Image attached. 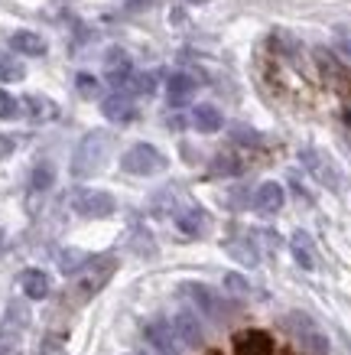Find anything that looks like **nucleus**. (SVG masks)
<instances>
[{
  "instance_id": "4be33fe9",
  "label": "nucleus",
  "mask_w": 351,
  "mask_h": 355,
  "mask_svg": "<svg viewBox=\"0 0 351 355\" xmlns=\"http://www.w3.org/2000/svg\"><path fill=\"white\" fill-rule=\"evenodd\" d=\"M88 258L82 254V251H75V248H69V251H62L59 254V268H62V274H78V270H85Z\"/></svg>"
},
{
  "instance_id": "9d476101",
  "label": "nucleus",
  "mask_w": 351,
  "mask_h": 355,
  "mask_svg": "<svg viewBox=\"0 0 351 355\" xmlns=\"http://www.w3.org/2000/svg\"><path fill=\"white\" fill-rule=\"evenodd\" d=\"M105 76L111 85H127L130 76H134V62H130V55L124 53V49H111L105 59Z\"/></svg>"
},
{
  "instance_id": "6ab92c4d",
  "label": "nucleus",
  "mask_w": 351,
  "mask_h": 355,
  "mask_svg": "<svg viewBox=\"0 0 351 355\" xmlns=\"http://www.w3.org/2000/svg\"><path fill=\"white\" fill-rule=\"evenodd\" d=\"M176 225H179L186 235H202L208 222H205L202 209H186V212H179V216H176Z\"/></svg>"
},
{
  "instance_id": "0eeeda50",
  "label": "nucleus",
  "mask_w": 351,
  "mask_h": 355,
  "mask_svg": "<svg viewBox=\"0 0 351 355\" xmlns=\"http://www.w3.org/2000/svg\"><path fill=\"white\" fill-rule=\"evenodd\" d=\"M143 339H147L160 355H182L179 339H176L170 323H147L143 326Z\"/></svg>"
},
{
  "instance_id": "b1692460",
  "label": "nucleus",
  "mask_w": 351,
  "mask_h": 355,
  "mask_svg": "<svg viewBox=\"0 0 351 355\" xmlns=\"http://www.w3.org/2000/svg\"><path fill=\"white\" fill-rule=\"evenodd\" d=\"M23 114L20 101L7 92V88H0V121H17Z\"/></svg>"
},
{
  "instance_id": "39448f33",
  "label": "nucleus",
  "mask_w": 351,
  "mask_h": 355,
  "mask_svg": "<svg viewBox=\"0 0 351 355\" xmlns=\"http://www.w3.org/2000/svg\"><path fill=\"white\" fill-rule=\"evenodd\" d=\"M316 62H319V72L322 78H325V85H332L339 95H351V76L348 69L335 59L332 53H325V49H316Z\"/></svg>"
},
{
  "instance_id": "a878e982",
  "label": "nucleus",
  "mask_w": 351,
  "mask_h": 355,
  "mask_svg": "<svg viewBox=\"0 0 351 355\" xmlns=\"http://www.w3.org/2000/svg\"><path fill=\"white\" fill-rule=\"evenodd\" d=\"M127 88L137 92V95H153V92H156V76H153V72H147V76H130Z\"/></svg>"
},
{
  "instance_id": "c756f323",
  "label": "nucleus",
  "mask_w": 351,
  "mask_h": 355,
  "mask_svg": "<svg viewBox=\"0 0 351 355\" xmlns=\"http://www.w3.org/2000/svg\"><path fill=\"white\" fill-rule=\"evenodd\" d=\"M237 170H241V166H237L231 157H218V160H215V173H237Z\"/></svg>"
},
{
  "instance_id": "cd10ccee",
  "label": "nucleus",
  "mask_w": 351,
  "mask_h": 355,
  "mask_svg": "<svg viewBox=\"0 0 351 355\" xmlns=\"http://www.w3.org/2000/svg\"><path fill=\"white\" fill-rule=\"evenodd\" d=\"M224 287H231L234 293H247V280L237 274H224Z\"/></svg>"
},
{
  "instance_id": "a211bd4d",
  "label": "nucleus",
  "mask_w": 351,
  "mask_h": 355,
  "mask_svg": "<svg viewBox=\"0 0 351 355\" xmlns=\"http://www.w3.org/2000/svg\"><path fill=\"white\" fill-rule=\"evenodd\" d=\"M20 105H26V114H30L33 121H53L55 114H59L55 101H49V98H43V95H26Z\"/></svg>"
},
{
  "instance_id": "412c9836",
  "label": "nucleus",
  "mask_w": 351,
  "mask_h": 355,
  "mask_svg": "<svg viewBox=\"0 0 351 355\" xmlns=\"http://www.w3.org/2000/svg\"><path fill=\"white\" fill-rule=\"evenodd\" d=\"M53 163H39L36 170H33V176H30V189L33 193H46L49 186H53Z\"/></svg>"
},
{
  "instance_id": "393cba45",
  "label": "nucleus",
  "mask_w": 351,
  "mask_h": 355,
  "mask_svg": "<svg viewBox=\"0 0 351 355\" xmlns=\"http://www.w3.org/2000/svg\"><path fill=\"white\" fill-rule=\"evenodd\" d=\"M75 88H78V95L82 98H98L101 95V82L95 76H88V72H78L75 76Z\"/></svg>"
},
{
  "instance_id": "dca6fc26",
  "label": "nucleus",
  "mask_w": 351,
  "mask_h": 355,
  "mask_svg": "<svg viewBox=\"0 0 351 355\" xmlns=\"http://www.w3.org/2000/svg\"><path fill=\"white\" fill-rule=\"evenodd\" d=\"M289 251H293V258L303 270H316V251H312V241H309L306 232H296L289 238Z\"/></svg>"
},
{
  "instance_id": "9b49d317",
  "label": "nucleus",
  "mask_w": 351,
  "mask_h": 355,
  "mask_svg": "<svg viewBox=\"0 0 351 355\" xmlns=\"http://www.w3.org/2000/svg\"><path fill=\"white\" fill-rule=\"evenodd\" d=\"M299 160H303V166H306L322 186H332V189L339 186V176H335V170H332V163L325 160L319 150H303L299 153Z\"/></svg>"
},
{
  "instance_id": "72a5a7b5",
  "label": "nucleus",
  "mask_w": 351,
  "mask_h": 355,
  "mask_svg": "<svg viewBox=\"0 0 351 355\" xmlns=\"http://www.w3.org/2000/svg\"><path fill=\"white\" fill-rule=\"evenodd\" d=\"M215 355H222V352H215Z\"/></svg>"
},
{
  "instance_id": "f03ea898",
  "label": "nucleus",
  "mask_w": 351,
  "mask_h": 355,
  "mask_svg": "<svg viewBox=\"0 0 351 355\" xmlns=\"http://www.w3.org/2000/svg\"><path fill=\"white\" fill-rule=\"evenodd\" d=\"M120 170L130 173V176H156V173L166 170V157L153 144H134L120 157Z\"/></svg>"
},
{
  "instance_id": "6e6552de",
  "label": "nucleus",
  "mask_w": 351,
  "mask_h": 355,
  "mask_svg": "<svg viewBox=\"0 0 351 355\" xmlns=\"http://www.w3.org/2000/svg\"><path fill=\"white\" fill-rule=\"evenodd\" d=\"M101 114H105L107 121H114V124H130V121L137 118V108H134L130 95L114 92V95H107L105 101H101Z\"/></svg>"
},
{
  "instance_id": "7c9ffc66",
  "label": "nucleus",
  "mask_w": 351,
  "mask_h": 355,
  "mask_svg": "<svg viewBox=\"0 0 351 355\" xmlns=\"http://www.w3.org/2000/svg\"><path fill=\"white\" fill-rule=\"evenodd\" d=\"M13 147H17V140L7 137V134H0V160H7L13 153Z\"/></svg>"
},
{
  "instance_id": "1a4fd4ad",
  "label": "nucleus",
  "mask_w": 351,
  "mask_h": 355,
  "mask_svg": "<svg viewBox=\"0 0 351 355\" xmlns=\"http://www.w3.org/2000/svg\"><path fill=\"white\" fill-rule=\"evenodd\" d=\"M287 202V193H283V186L280 183H260L254 193V209L260 216H277L280 209Z\"/></svg>"
},
{
  "instance_id": "ddd939ff",
  "label": "nucleus",
  "mask_w": 351,
  "mask_h": 355,
  "mask_svg": "<svg viewBox=\"0 0 351 355\" xmlns=\"http://www.w3.org/2000/svg\"><path fill=\"white\" fill-rule=\"evenodd\" d=\"M20 287L23 293L30 297V300H46L49 297V291H53V280H49V274L39 268H30L20 274Z\"/></svg>"
},
{
  "instance_id": "4468645a",
  "label": "nucleus",
  "mask_w": 351,
  "mask_h": 355,
  "mask_svg": "<svg viewBox=\"0 0 351 355\" xmlns=\"http://www.w3.org/2000/svg\"><path fill=\"white\" fill-rule=\"evenodd\" d=\"M195 88H199V82L192 76H186V72H176V76L166 82V95H170V105L172 108H182V105H189L192 95H195Z\"/></svg>"
},
{
  "instance_id": "aec40b11",
  "label": "nucleus",
  "mask_w": 351,
  "mask_h": 355,
  "mask_svg": "<svg viewBox=\"0 0 351 355\" xmlns=\"http://www.w3.org/2000/svg\"><path fill=\"white\" fill-rule=\"evenodd\" d=\"M186 291L192 293V303H195L202 313H208V316H212V313H218V300H215V293L208 291L205 284H186Z\"/></svg>"
},
{
  "instance_id": "5701e85b",
  "label": "nucleus",
  "mask_w": 351,
  "mask_h": 355,
  "mask_svg": "<svg viewBox=\"0 0 351 355\" xmlns=\"http://www.w3.org/2000/svg\"><path fill=\"white\" fill-rule=\"evenodd\" d=\"M23 76H26L23 62H17L13 55H3V53H0V82H20Z\"/></svg>"
},
{
  "instance_id": "bb28decb",
  "label": "nucleus",
  "mask_w": 351,
  "mask_h": 355,
  "mask_svg": "<svg viewBox=\"0 0 351 355\" xmlns=\"http://www.w3.org/2000/svg\"><path fill=\"white\" fill-rule=\"evenodd\" d=\"M17 349H20L17 333H13L10 326H3V329H0V355H17Z\"/></svg>"
},
{
  "instance_id": "20e7f679",
  "label": "nucleus",
  "mask_w": 351,
  "mask_h": 355,
  "mask_svg": "<svg viewBox=\"0 0 351 355\" xmlns=\"http://www.w3.org/2000/svg\"><path fill=\"white\" fill-rule=\"evenodd\" d=\"M72 205L82 218H107V216H114V209H117L114 196L105 193V189H78Z\"/></svg>"
},
{
  "instance_id": "f257e3e1",
  "label": "nucleus",
  "mask_w": 351,
  "mask_h": 355,
  "mask_svg": "<svg viewBox=\"0 0 351 355\" xmlns=\"http://www.w3.org/2000/svg\"><path fill=\"white\" fill-rule=\"evenodd\" d=\"M107 150H111V134L107 130H88L85 137L78 140V147L72 153V176L75 180H88L95 176L107 160Z\"/></svg>"
},
{
  "instance_id": "f8f14e48",
  "label": "nucleus",
  "mask_w": 351,
  "mask_h": 355,
  "mask_svg": "<svg viewBox=\"0 0 351 355\" xmlns=\"http://www.w3.org/2000/svg\"><path fill=\"white\" fill-rule=\"evenodd\" d=\"M234 349L237 355H273V343H270V336L260 333V329H247L234 339Z\"/></svg>"
},
{
  "instance_id": "c85d7f7f",
  "label": "nucleus",
  "mask_w": 351,
  "mask_h": 355,
  "mask_svg": "<svg viewBox=\"0 0 351 355\" xmlns=\"http://www.w3.org/2000/svg\"><path fill=\"white\" fill-rule=\"evenodd\" d=\"M335 46H339V53H345L351 59V36H348V30H339V33H335Z\"/></svg>"
},
{
  "instance_id": "f3484780",
  "label": "nucleus",
  "mask_w": 351,
  "mask_h": 355,
  "mask_svg": "<svg viewBox=\"0 0 351 355\" xmlns=\"http://www.w3.org/2000/svg\"><path fill=\"white\" fill-rule=\"evenodd\" d=\"M192 124L202 130V134H215V130L224 128V118L215 105H199V108L192 111Z\"/></svg>"
},
{
  "instance_id": "473e14b6",
  "label": "nucleus",
  "mask_w": 351,
  "mask_h": 355,
  "mask_svg": "<svg viewBox=\"0 0 351 355\" xmlns=\"http://www.w3.org/2000/svg\"><path fill=\"white\" fill-rule=\"evenodd\" d=\"M130 355H140V352H130Z\"/></svg>"
},
{
  "instance_id": "7ed1b4c3",
  "label": "nucleus",
  "mask_w": 351,
  "mask_h": 355,
  "mask_svg": "<svg viewBox=\"0 0 351 355\" xmlns=\"http://www.w3.org/2000/svg\"><path fill=\"white\" fill-rule=\"evenodd\" d=\"M287 326H289V333H293V339H296L309 355H325L329 352V336L316 326L312 316H306V313H289Z\"/></svg>"
},
{
  "instance_id": "2f4dec72",
  "label": "nucleus",
  "mask_w": 351,
  "mask_h": 355,
  "mask_svg": "<svg viewBox=\"0 0 351 355\" xmlns=\"http://www.w3.org/2000/svg\"><path fill=\"white\" fill-rule=\"evenodd\" d=\"M345 124L351 128V108H345Z\"/></svg>"
},
{
  "instance_id": "423d86ee",
  "label": "nucleus",
  "mask_w": 351,
  "mask_h": 355,
  "mask_svg": "<svg viewBox=\"0 0 351 355\" xmlns=\"http://www.w3.org/2000/svg\"><path fill=\"white\" fill-rule=\"evenodd\" d=\"M172 333H176V339H179V345H202V323H199V313L192 310H176L172 313Z\"/></svg>"
},
{
  "instance_id": "2eb2a0df",
  "label": "nucleus",
  "mask_w": 351,
  "mask_h": 355,
  "mask_svg": "<svg viewBox=\"0 0 351 355\" xmlns=\"http://www.w3.org/2000/svg\"><path fill=\"white\" fill-rule=\"evenodd\" d=\"M10 49H17L20 55H46V40L39 36V33H33V30H17L10 36Z\"/></svg>"
}]
</instances>
